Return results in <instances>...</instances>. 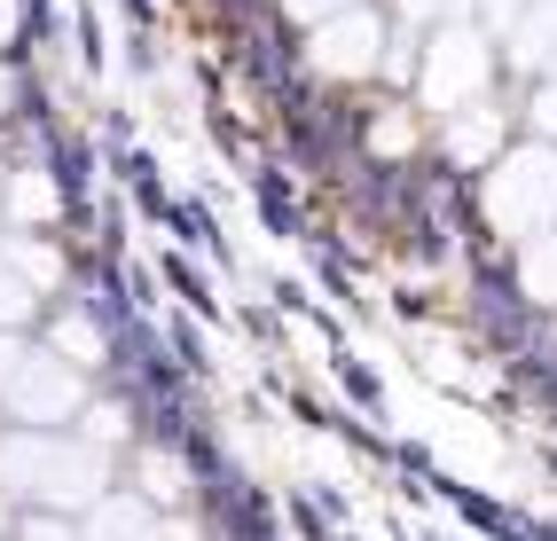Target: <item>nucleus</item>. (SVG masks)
<instances>
[{
	"label": "nucleus",
	"instance_id": "12",
	"mask_svg": "<svg viewBox=\"0 0 557 541\" xmlns=\"http://www.w3.org/2000/svg\"><path fill=\"white\" fill-rule=\"evenodd\" d=\"M16 541H79V533H71L63 518H24V526H16Z\"/></svg>",
	"mask_w": 557,
	"mask_h": 541
},
{
	"label": "nucleus",
	"instance_id": "6",
	"mask_svg": "<svg viewBox=\"0 0 557 541\" xmlns=\"http://www.w3.org/2000/svg\"><path fill=\"white\" fill-rule=\"evenodd\" d=\"M87 541H158V518L134 494H102L95 518H87Z\"/></svg>",
	"mask_w": 557,
	"mask_h": 541
},
{
	"label": "nucleus",
	"instance_id": "1",
	"mask_svg": "<svg viewBox=\"0 0 557 541\" xmlns=\"http://www.w3.org/2000/svg\"><path fill=\"white\" fill-rule=\"evenodd\" d=\"M102 479L110 463L79 440H63V431L24 424L16 440H0V487L16 502H102Z\"/></svg>",
	"mask_w": 557,
	"mask_h": 541
},
{
	"label": "nucleus",
	"instance_id": "5",
	"mask_svg": "<svg viewBox=\"0 0 557 541\" xmlns=\"http://www.w3.org/2000/svg\"><path fill=\"white\" fill-rule=\"evenodd\" d=\"M385 24H377V9H338V16H322L314 24V40H307V55H314V71H330V79H369L385 55Z\"/></svg>",
	"mask_w": 557,
	"mask_h": 541
},
{
	"label": "nucleus",
	"instance_id": "17",
	"mask_svg": "<svg viewBox=\"0 0 557 541\" xmlns=\"http://www.w3.org/2000/svg\"><path fill=\"white\" fill-rule=\"evenodd\" d=\"M0 111H9V71H0Z\"/></svg>",
	"mask_w": 557,
	"mask_h": 541
},
{
	"label": "nucleus",
	"instance_id": "13",
	"mask_svg": "<svg viewBox=\"0 0 557 541\" xmlns=\"http://www.w3.org/2000/svg\"><path fill=\"white\" fill-rule=\"evenodd\" d=\"M16 369H24V338H16V330H0V385H9Z\"/></svg>",
	"mask_w": 557,
	"mask_h": 541
},
{
	"label": "nucleus",
	"instance_id": "4",
	"mask_svg": "<svg viewBox=\"0 0 557 541\" xmlns=\"http://www.w3.org/2000/svg\"><path fill=\"white\" fill-rule=\"evenodd\" d=\"M479 87H487V48H479V32H440V40L424 48V102L432 111H471Z\"/></svg>",
	"mask_w": 557,
	"mask_h": 541
},
{
	"label": "nucleus",
	"instance_id": "11",
	"mask_svg": "<svg viewBox=\"0 0 557 541\" xmlns=\"http://www.w3.org/2000/svg\"><path fill=\"white\" fill-rule=\"evenodd\" d=\"M24 314H32V282L0 260V330H24Z\"/></svg>",
	"mask_w": 557,
	"mask_h": 541
},
{
	"label": "nucleus",
	"instance_id": "15",
	"mask_svg": "<svg viewBox=\"0 0 557 541\" xmlns=\"http://www.w3.org/2000/svg\"><path fill=\"white\" fill-rule=\"evenodd\" d=\"M400 9H408V16H417V24H432L440 9H456V0H400Z\"/></svg>",
	"mask_w": 557,
	"mask_h": 541
},
{
	"label": "nucleus",
	"instance_id": "8",
	"mask_svg": "<svg viewBox=\"0 0 557 541\" xmlns=\"http://www.w3.org/2000/svg\"><path fill=\"white\" fill-rule=\"evenodd\" d=\"M495 134H503V126H495V118H487V111L471 102V111H456V126H448V150H456L463 165H479V158L495 150Z\"/></svg>",
	"mask_w": 557,
	"mask_h": 541
},
{
	"label": "nucleus",
	"instance_id": "9",
	"mask_svg": "<svg viewBox=\"0 0 557 541\" xmlns=\"http://www.w3.org/2000/svg\"><path fill=\"white\" fill-rule=\"evenodd\" d=\"M48 345H55L63 361H79V369H95V361H102V330H95L87 314H63L55 330H48Z\"/></svg>",
	"mask_w": 557,
	"mask_h": 541
},
{
	"label": "nucleus",
	"instance_id": "7",
	"mask_svg": "<svg viewBox=\"0 0 557 541\" xmlns=\"http://www.w3.org/2000/svg\"><path fill=\"white\" fill-rule=\"evenodd\" d=\"M518 282L534 306H557V228H542L534 243H518Z\"/></svg>",
	"mask_w": 557,
	"mask_h": 541
},
{
	"label": "nucleus",
	"instance_id": "16",
	"mask_svg": "<svg viewBox=\"0 0 557 541\" xmlns=\"http://www.w3.org/2000/svg\"><path fill=\"white\" fill-rule=\"evenodd\" d=\"M9 32H16V0H0V40H9Z\"/></svg>",
	"mask_w": 557,
	"mask_h": 541
},
{
	"label": "nucleus",
	"instance_id": "2",
	"mask_svg": "<svg viewBox=\"0 0 557 541\" xmlns=\"http://www.w3.org/2000/svg\"><path fill=\"white\" fill-rule=\"evenodd\" d=\"M487 221L510 236V243H534L542 228H557V141H527V150H503L487 165Z\"/></svg>",
	"mask_w": 557,
	"mask_h": 541
},
{
	"label": "nucleus",
	"instance_id": "14",
	"mask_svg": "<svg viewBox=\"0 0 557 541\" xmlns=\"http://www.w3.org/2000/svg\"><path fill=\"white\" fill-rule=\"evenodd\" d=\"M534 126H542V134H549V141H557V79H549V87H542V95H534Z\"/></svg>",
	"mask_w": 557,
	"mask_h": 541
},
{
	"label": "nucleus",
	"instance_id": "10",
	"mask_svg": "<svg viewBox=\"0 0 557 541\" xmlns=\"http://www.w3.org/2000/svg\"><path fill=\"white\" fill-rule=\"evenodd\" d=\"M9 212H16V221H55V180L40 173V180H16V197H9Z\"/></svg>",
	"mask_w": 557,
	"mask_h": 541
},
{
	"label": "nucleus",
	"instance_id": "3",
	"mask_svg": "<svg viewBox=\"0 0 557 541\" xmlns=\"http://www.w3.org/2000/svg\"><path fill=\"white\" fill-rule=\"evenodd\" d=\"M0 401L16 408V424H40L55 431L63 416H79L87 408V385H79V361H63V353H24V369L0 385Z\"/></svg>",
	"mask_w": 557,
	"mask_h": 541
},
{
	"label": "nucleus",
	"instance_id": "18",
	"mask_svg": "<svg viewBox=\"0 0 557 541\" xmlns=\"http://www.w3.org/2000/svg\"><path fill=\"white\" fill-rule=\"evenodd\" d=\"M0 204H9V197H0Z\"/></svg>",
	"mask_w": 557,
	"mask_h": 541
}]
</instances>
